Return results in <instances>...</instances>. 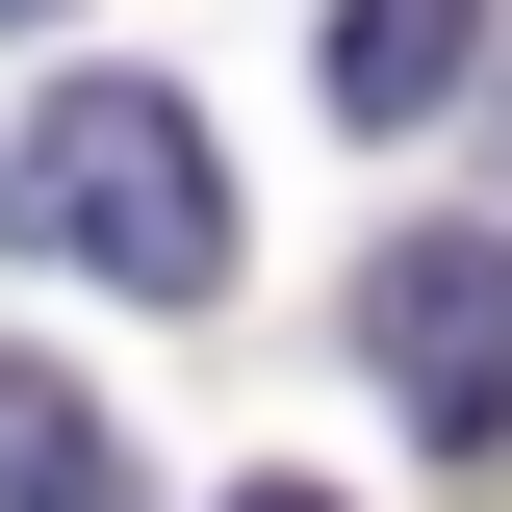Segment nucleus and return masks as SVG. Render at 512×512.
Listing matches in <instances>:
<instances>
[{"label":"nucleus","mask_w":512,"mask_h":512,"mask_svg":"<svg viewBox=\"0 0 512 512\" xmlns=\"http://www.w3.org/2000/svg\"><path fill=\"white\" fill-rule=\"evenodd\" d=\"M0 231L77 256V282H128V308H205L231 282V180H205V128L154 103V77H77V103H26V154H0Z\"/></svg>","instance_id":"nucleus-1"},{"label":"nucleus","mask_w":512,"mask_h":512,"mask_svg":"<svg viewBox=\"0 0 512 512\" xmlns=\"http://www.w3.org/2000/svg\"><path fill=\"white\" fill-rule=\"evenodd\" d=\"M359 384L436 461H512V231H384L359 256Z\"/></svg>","instance_id":"nucleus-2"},{"label":"nucleus","mask_w":512,"mask_h":512,"mask_svg":"<svg viewBox=\"0 0 512 512\" xmlns=\"http://www.w3.org/2000/svg\"><path fill=\"white\" fill-rule=\"evenodd\" d=\"M308 52H333V128H436L461 52H487V0H333Z\"/></svg>","instance_id":"nucleus-3"},{"label":"nucleus","mask_w":512,"mask_h":512,"mask_svg":"<svg viewBox=\"0 0 512 512\" xmlns=\"http://www.w3.org/2000/svg\"><path fill=\"white\" fill-rule=\"evenodd\" d=\"M0 512H128V436L77 410L52 359H0Z\"/></svg>","instance_id":"nucleus-4"},{"label":"nucleus","mask_w":512,"mask_h":512,"mask_svg":"<svg viewBox=\"0 0 512 512\" xmlns=\"http://www.w3.org/2000/svg\"><path fill=\"white\" fill-rule=\"evenodd\" d=\"M231 512H333V487H231Z\"/></svg>","instance_id":"nucleus-5"},{"label":"nucleus","mask_w":512,"mask_h":512,"mask_svg":"<svg viewBox=\"0 0 512 512\" xmlns=\"http://www.w3.org/2000/svg\"><path fill=\"white\" fill-rule=\"evenodd\" d=\"M487 154H512V77H487Z\"/></svg>","instance_id":"nucleus-6"},{"label":"nucleus","mask_w":512,"mask_h":512,"mask_svg":"<svg viewBox=\"0 0 512 512\" xmlns=\"http://www.w3.org/2000/svg\"><path fill=\"white\" fill-rule=\"evenodd\" d=\"M0 26H52V0H0Z\"/></svg>","instance_id":"nucleus-7"}]
</instances>
